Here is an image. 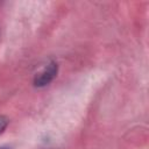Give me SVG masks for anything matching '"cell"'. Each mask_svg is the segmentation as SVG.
<instances>
[{"label": "cell", "mask_w": 149, "mask_h": 149, "mask_svg": "<svg viewBox=\"0 0 149 149\" xmlns=\"http://www.w3.org/2000/svg\"><path fill=\"white\" fill-rule=\"evenodd\" d=\"M56 73H57V65L55 63H51L41 73H38L36 76V78H35V85L36 86L47 85L48 83L51 81V79L56 76Z\"/></svg>", "instance_id": "cell-1"}, {"label": "cell", "mask_w": 149, "mask_h": 149, "mask_svg": "<svg viewBox=\"0 0 149 149\" xmlns=\"http://www.w3.org/2000/svg\"><path fill=\"white\" fill-rule=\"evenodd\" d=\"M7 123H8V121H7V119L5 118V116H2V115H0V134L5 130V128H6V126H7Z\"/></svg>", "instance_id": "cell-2"}]
</instances>
